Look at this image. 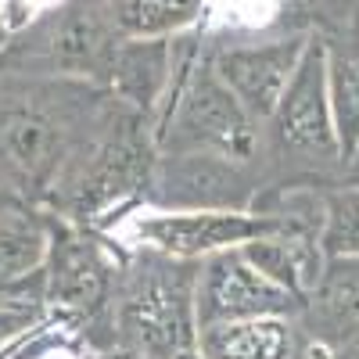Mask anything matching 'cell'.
<instances>
[{"label": "cell", "instance_id": "cell-19", "mask_svg": "<svg viewBox=\"0 0 359 359\" xmlns=\"http://www.w3.org/2000/svg\"><path fill=\"white\" fill-rule=\"evenodd\" d=\"M43 316V306L36 302H0V348H8L15 338L33 331Z\"/></svg>", "mask_w": 359, "mask_h": 359}, {"label": "cell", "instance_id": "cell-5", "mask_svg": "<svg viewBox=\"0 0 359 359\" xmlns=\"http://www.w3.org/2000/svg\"><path fill=\"white\" fill-rule=\"evenodd\" d=\"M118 29L108 0H57L40 8L0 50V72L65 76L104 86Z\"/></svg>", "mask_w": 359, "mask_h": 359}, {"label": "cell", "instance_id": "cell-20", "mask_svg": "<svg viewBox=\"0 0 359 359\" xmlns=\"http://www.w3.org/2000/svg\"><path fill=\"white\" fill-rule=\"evenodd\" d=\"M33 15H36V11H29L22 0H0V50L8 47V40H11Z\"/></svg>", "mask_w": 359, "mask_h": 359}, {"label": "cell", "instance_id": "cell-10", "mask_svg": "<svg viewBox=\"0 0 359 359\" xmlns=\"http://www.w3.org/2000/svg\"><path fill=\"white\" fill-rule=\"evenodd\" d=\"M198 331L212 323L259 320V316H298L302 298L287 294L241 255V248H226L201 259L198 266Z\"/></svg>", "mask_w": 359, "mask_h": 359}, {"label": "cell", "instance_id": "cell-7", "mask_svg": "<svg viewBox=\"0 0 359 359\" xmlns=\"http://www.w3.org/2000/svg\"><path fill=\"white\" fill-rule=\"evenodd\" d=\"M313 33H273V36H208L205 47L216 76L241 101V108L262 126L294 79Z\"/></svg>", "mask_w": 359, "mask_h": 359}, {"label": "cell", "instance_id": "cell-8", "mask_svg": "<svg viewBox=\"0 0 359 359\" xmlns=\"http://www.w3.org/2000/svg\"><path fill=\"white\" fill-rule=\"evenodd\" d=\"M133 233L144 248L201 262L216 252L259 241V237H277V233L320 237V226L309 219L269 216V212H151L133 219Z\"/></svg>", "mask_w": 359, "mask_h": 359}, {"label": "cell", "instance_id": "cell-15", "mask_svg": "<svg viewBox=\"0 0 359 359\" xmlns=\"http://www.w3.org/2000/svg\"><path fill=\"white\" fill-rule=\"evenodd\" d=\"M323 43V69H327V101L334 115V133L341 144V155L352 165L359 147V18L355 8L348 18L320 29Z\"/></svg>", "mask_w": 359, "mask_h": 359}, {"label": "cell", "instance_id": "cell-16", "mask_svg": "<svg viewBox=\"0 0 359 359\" xmlns=\"http://www.w3.org/2000/svg\"><path fill=\"white\" fill-rule=\"evenodd\" d=\"M241 255L259 269L266 280H273L294 298H309L316 287L327 255L320 248V237L313 233H277V237H259V241L241 245Z\"/></svg>", "mask_w": 359, "mask_h": 359}, {"label": "cell", "instance_id": "cell-9", "mask_svg": "<svg viewBox=\"0 0 359 359\" xmlns=\"http://www.w3.org/2000/svg\"><path fill=\"white\" fill-rule=\"evenodd\" d=\"M262 169L216 155H158L144 201L158 212H252Z\"/></svg>", "mask_w": 359, "mask_h": 359}, {"label": "cell", "instance_id": "cell-21", "mask_svg": "<svg viewBox=\"0 0 359 359\" xmlns=\"http://www.w3.org/2000/svg\"><path fill=\"white\" fill-rule=\"evenodd\" d=\"M83 359H144V355H140V352H130V348L111 345V348H86Z\"/></svg>", "mask_w": 359, "mask_h": 359}, {"label": "cell", "instance_id": "cell-11", "mask_svg": "<svg viewBox=\"0 0 359 359\" xmlns=\"http://www.w3.org/2000/svg\"><path fill=\"white\" fill-rule=\"evenodd\" d=\"M298 323L316 359H359V259H327Z\"/></svg>", "mask_w": 359, "mask_h": 359}, {"label": "cell", "instance_id": "cell-3", "mask_svg": "<svg viewBox=\"0 0 359 359\" xmlns=\"http://www.w3.org/2000/svg\"><path fill=\"white\" fill-rule=\"evenodd\" d=\"M151 130L158 155H216L262 169V126L216 76L201 29L184 36V57Z\"/></svg>", "mask_w": 359, "mask_h": 359}, {"label": "cell", "instance_id": "cell-14", "mask_svg": "<svg viewBox=\"0 0 359 359\" xmlns=\"http://www.w3.org/2000/svg\"><path fill=\"white\" fill-rule=\"evenodd\" d=\"M201 359H316L298 316H259L198 331Z\"/></svg>", "mask_w": 359, "mask_h": 359}, {"label": "cell", "instance_id": "cell-18", "mask_svg": "<svg viewBox=\"0 0 359 359\" xmlns=\"http://www.w3.org/2000/svg\"><path fill=\"white\" fill-rule=\"evenodd\" d=\"M320 248L327 259H359V180H345L323 194Z\"/></svg>", "mask_w": 359, "mask_h": 359}, {"label": "cell", "instance_id": "cell-27", "mask_svg": "<svg viewBox=\"0 0 359 359\" xmlns=\"http://www.w3.org/2000/svg\"><path fill=\"white\" fill-rule=\"evenodd\" d=\"M348 180H359V176H348Z\"/></svg>", "mask_w": 359, "mask_h": 359}, {"label": "cell", "instance_id": "cell-4", "mask_svg": "<svg viewBox=\"0 0 359 359\" xmlns=\"http://www.w3.org/2000/svg\"><path fill=\"white\" fill-rule=\"evenodd\" d=\"M348 162L334 133L327 101L323 43L313 33L302 65L287 83L273 115L262 123V187H338Z\"/></svg>", "mask_w": 359, "mask_h": 359}, {"label": "cell", "instance_id": "cell-13", "mask_svg": "<svg viewBox=\"0 0 359 359\" xmlns=\"http://www.w3.org/2000/svg\"><path fill=\"white\" fill-rule=\"evenodd\" d=\"M47 248V212L29 205H15L8 212H0V302L43 306Z\"/></svg>", "mask_w": 359, "mask_h": 359}, {"label": "cell", "instance_id": "cell-2", "mask_svg": "<svg viewBox=\"0 0 359 359\" xmlns=\"http://www.w3.org/2000/svg\"><path fill=\"white\" fill-rule=\"evenodd\" d=\"M198 266L165 252H133L115 269L108 302L111 345L144 359H201L198 355Z\"/></svg>", "mask_w": 359, "mask_h": 359}, {"label": "cell", "instance_id": "cell-23", "mask_svg": "<svg viewBox=\"0 0 359 359\" xmlns=\"http://www.w3.org/2000/svg\"><path fill=\"white\" fill-rule=\"evenodd\" d=\"M331 4H334V11L345 18V15H352V8H348V0H331Z\"/></svg>", "mask_w": 359, "mask_h": 359}, {"label": "cell", "instance_id": "cell-25", "mask_svg": "<svg viewBox=\"0 0 359 359\" xmlns=\"http://www.w3.org/2000/svg\"><path fill=\"white\" fill-rule=\"evenodd\" d=\"M352 8H355V18H359V4H352Z\"/></svg>", "mask_w": 359, "mask_h": 359}, {"label": "cell", "instance_id": "cell-17", "mask_svg": "<svg viewBox=\"0 0 359 359\" xmlns=\"http://www.w3.org/2000/svg\"><path fill=\"white\" fill-rule=\"evenodd\" d=\"M108 15L126 40H169L201 25L205 0H108Z\"/></svg>", "mask_w": 359, "mask_h": 359}, {"label": "cell", "instance_id": "cell-6", "mask_svg": "<svg viewBox=\"0 0 359 359\" xmlns=\"http://www.w3.org/2000/svg\"><path fill=\"white\" fill-rule=\"evenodd\" d=\"M50 248L43 262V309L72 323L86 348H111L108 302L118 262L97 230L47 212Z\"/></svg>", "mask_w": 359, "mask_h": 359}, {"label": "cell", "instance_id": "cell-22", "mask_svg": "<svg viewBox=\"0 0 359 359\" xmlns=\"http://www.w3.org/2000/svg\"><path fill=\"white\" fill-rule=\"evenodd\" d=\"M15 205H22V201L11 194V187L4 184V180H0V212H8V208H15Z\"/></svg>", "mask_w": 359, "mask_h": 359}, {"label": "cell", "instance_id": "cell-26", "mask_svg": "<svg viewBox=\"0 0 359 359\" xmlns=\"http://www.w3.org/2000/svg\"><path fill=\"white\" fill-rule=\"evenodd\" d=\"M352 4H359V0H348V8H352Z\"/></svg>", "mask_w": 359, "mask_h": 359}, {"label": "cell", "instance_id": "cell-1", "mask_svg": "<svg viewBox=\"0 0 359 359\" xmlns=\"http://www.w3.org/2000/svg\"><path fill=\"white\" fill-rule=\"evenodd\" d=\"M118 108L86 79L0 72V180L22 205L50 212Z\"/></svg>", "mask_w": 359, "mask_h": 359}, {"label": "cell", "instance_id": "cell-24", "mask_svg": "<svg viewBox=\"0 0 359 359\" xmlns=\"http://www.w3.org/2000/svg\"><path fill=\"white\" fill-rule=\"evenodd\" d=\"M348 176H359V147H355V155H352V165H348Z\"/></svg>", "mask_w": 359, "mask_h": 359}, {"label": "cell", "instance_id": "cell-12", "mask_svg": "<svg viewBox=\"0 0 359 359\" xmlns=\"http://www.w3.org/2000/svg\"><path fill=\"white\" fill-rule=\"evenodd\" d=\"M184 36H169V40H126L123 36L111 54L104 90L115 101H123L126 108L147 115L155 123V111L162 108L169 83L180 69V57H184Z\"/></svg>", "mask_w": 359, "mask_h": 359}]
</instances>
